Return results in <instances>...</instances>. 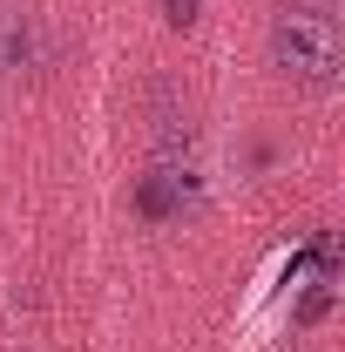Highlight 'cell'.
I'll use <instances>...</instances> for the list:
<instances>
[{"mask_svg":"<svg viewBox=\"0 0 345 352\" xmlns=\"http://www.w3.org/2000/svg\"><path fill=\"white\" fill-rule=\"evenodd\" d=\"M271 68L298 88H332L345 61V28L332 0H285L271 14Z\"/></svg>","mask_w":345,"mask_h":352,"instance_id":"obj_1","label":"cell"}]
</instances>
